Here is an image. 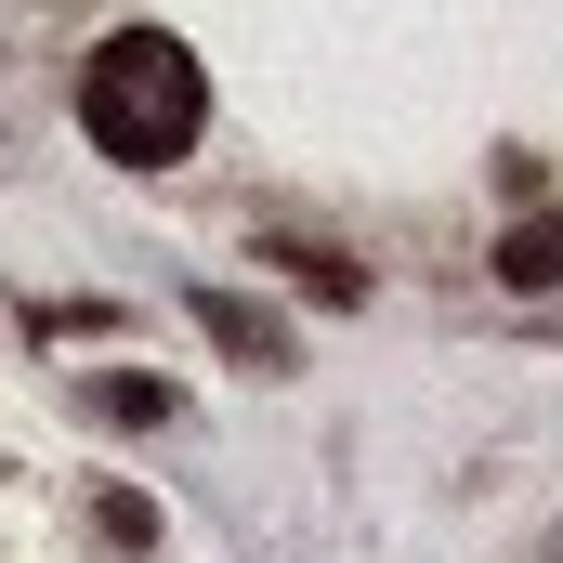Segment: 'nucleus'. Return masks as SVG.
Masks as SVG:
<instances>
[{
  "instance_id": "f257e3e1",
  "label": "nucleus",
  "mask_w": 563,
  "mask_h": 563,
  "mask_svg": "<svg viewBox=\"0 0 563 563\" xmlns=\"http://www.w3.org/2000/svg\"><path fill=\"white\" fill-rule=\"evenodd\" d=\"M210 119V79H197V53L170 40V26H119L92 66H79V132L106 144L119 170H170L184 144Z\"/></svg>"
},
{
  "instance_id": "20e7f679",
  "label": "nucleus",
  "mask_w": 563,
  "mask_h": 563,
  "mask_svg": "<svg viewBox=\"0 0 563 563\" xmlns=\"http://www.w3.org/2000/svg\"><path fill=\"white\" fill-rule=\"evenodd\" d=\"M92 407H106L119 432H157V420H170V380H144V367H119V380H106Z\"/></svg>"
},
{
  "instance_id": "7ed1b4c3",
  "label": "nucleus",
  "mask_w": 563,
  "mask_h": 563,
  "mask_svg": "<svg viewBox=\"0 0 563 563\" xmlns=\"http://www.w3.org/2000/svg\"><path fill=\"white\" fill-rule=\"evenodd\" d=\"M210 341H223L236 367H288V341L263 328V314H250V301H210Z\"/></svg>"
},
{
  "instance_id": "f03ea898",
  "label": "nucleus",
  "mask_w": 563,
  "mask_h": 563,
  "mask_svg": "<svg viewBox=\"0 0 563 563\" xmlns=\"http://www.w3.org/2000/svg\"><path fill=\"white\" fill-rule=\"evenodd\" d=\"M498 288H563V210H525L498 236Z\"/></svg>"
},
{
  "instance_id": "39448f33",
  "label": "nucleus",
  "mask_w": 563,
  "mask_h": 563,
  "mask_svg": "<svg viewBox=\"0 0 563 563\" xmlns=\"http://www.w3.org/2000/svg\"><path fill=\"white\" fill-rule=\"evenodd\" d=\"M276 263H288V276H314V288H328V301H354V288H367V276H354V263H328L314 236H276Z\"/></svg>"
}]
</instances>
